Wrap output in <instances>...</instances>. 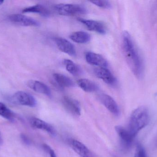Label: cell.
Wrapping results in <instances>:
<instances>
[{
  "mask_svg": "<svg viewBox=\"0 0 157 157\" xmlns=\"http://www.w3.org/2000/svg\"><path fill=\"white\" fill-rule=\"evenodd\" d=\"M122 45L124 55L131 71L137 78H142L144 74L143 61L128 31L122 33Z\"/></svg>",
  "mask_w": 157,
  "mask_h": 157,
  "instance_id": "cell-1",
  "label": "cell"
},
{
  "mask_svg": "<svg viewBox=\"0 0 157 157\" xmlns=\"http://www.w3.org/2000/svg\"><path fill=\"white\" fill-rule=\"evenodd\" d=\"M150 121V115L148 108L141 106L132 112L129 120L128 130L136 136L138 132L147 126Z\"/></svg>",
  "mask_w": 157,
  "mask_h": 157,
  "instance_id": "cell-2",
  "label": "cell"
},
{
  "mask_svg": "<svg viewBox=\"0 0 157 157\" xmlns=\"http://www.w3.org/2000/svg\"><path fill=\"white\" fill-rule=\"evenodd\" d=\"M54 8L59 14L63 16L84 14L87 12L85 6L74 4H59L55 5Z\"/></svg>",
  "mask_w": 157,
  "mask_h": 157,
  "instance_id": "cell-3",
  "label": "cell"
},
{
  "mask_svg": "<svg viewBox=\"0 0 157 157\" xmlns=\"http://www.w3.org/2000/svg\"><path fill=\"white\" fill-rule=\"evenodd\" d=\"M12 100L15 103L18 105L31 108H34L36 106V99L32 95L24 91H18L15 93L12 96Z\"/></svg>",
  "mask_w": 157,
  "mask_h": 157,
  "instance_id": "cell-4",
  "label": "cell"
},
{
  "mask_svg": "<svg viewBox=\"0 0 157 157\" xmlns=\"http://www.w3.org/2000/svg\"><path fill=\"white\" fill-rule=\"evenodd\" d=\"M8 19L16 25L23 26H39L40 25L38 21L32 18L19 14L10 15Z\"/></svg>",
  "mask_w": 157,
  "mask_h": 157,
  "instance_id": "cell-5",
  "label": "cell"
},
{
  "mask_svg": "<svg viewBox=\"0 0 157 157\" xmlns=\"http://www.w3.org/2000/svg\"><path fill=\"white\" fill-rule=\"evenodd\" d=\"M99 100L101 104L115 116H118L120 114V110L118 104L114 99L109 95L101 94L98 96Z\"/></svg>",
  "mask_w": 157,
  "mask_h": 157,
  "instance_id": "cell-6",
  "label": "cell"
},
{
  "mask_svg": "<svg viewBox=\"0 0 157 157\" xmlns=\"http://www.w3.org/2000/svg\"><path fill=\"white\" fill-rule=\"evenodd\" d=\"M115 130L121 139L123 144L126 147H131L136 136L134 135L128 129L121 125L115 127Z\"/></svg>",
  "mask_w": 157,
  "mask_h": 157,
  "instance_id": "cell-7",
  "label": "cell"
},
{
  "mask_svg": "<svg viewBox=\"0 0 157 157\" xmlns=\"http://www.w3.org/2000/svg\"><path fill=\"white\" fill-rule=\"evenodd\" d=\"M78 20L90 31H94L101 35H104L107 32L106 26L102 22L82 18H79Z\"/></svg>",
  "mask_w": 157,
  "mask_h": 157,
  "instance_id": "cell-8",
  "label": "cell"
},
{
  "mask_svg": "<svg viewBox=\"0 0 157 157\" xmlns=\"http://www.w3.org/2000/svg\"><path fill=\"white\" fill-rule=\"evenodd\" d=\"M94 73L98 78L101 79L106 84L114 85L117 80L110 71L105 67H98L94 70Z\"/></svg>",
  "mask_w": 157,
  "mask_h": 157,
  "instance_id": "cell-9",
  "label": "cell"
},
{
  "mask_svg": "<svg viewBox=\"0 0 157 157\" xmlns=\"http://www.w3.org/2000/svg\"><path fill=\"white\" fill-rule=\"evenodd\" d=\"M54 40L57 47L60 50L70 56H76L75 47L71 42L66 39L62 37L55 38Z\"/></svg>",
  "mask_w": 157,
  "mask_h": 157,
  "instance_id": "cell-10",
  "label": "cell"
},
{
  "mask_svg": "<svg viewBox=\"0 0 157 157\" xmlns=\"http://www.w3.org/2000/svg\"><path fill=\"white\" fill-rule=\"evenodd\" d=\"M85 58L87 62L91 65L105 68H107L108 66L107 61L103 56L98 53L88 52L85 54Z\"/></svg>",
  "mask_w": 157,
  "mask_h": 157,
  "instance_id": "cell-11",
  "label": "cell"
},
{
  "mask_svg": "<svg viewBox=\"0 0 157 157\" xmlns=\"http://www.w3.org/2000/svg\"><path fill=\"white\" fill-rule=\"evenodd\" d=\"M62 103L64 108L75 116H79L81 114L80 105L77 100L68 96L63 97Z\"/></svg>",
  "mask_w": 157,
  "mask_h": 157,
  "instance_id": "cell-12",
  "label": "cell"
},
{
  "mask_svg": "<svg viewBox=\"0 0 157 157\" xmlns=\"http://www.w3.org/2000/svg\"><path fill=\"white\" fill-rule=\"evenodd\" d=\"M30 124L33 128L47 132L52 135H55L56 131L54 127L46 122L36 118H32L30 120Z\"/></svg>",
  "mask_w": 157,
  "mask_h": 157,
  "instance_id": "cell-13",
  "label": "cell"
},
{
  "mask_svg": "<svg viewBox=\"0 0 157 157\" xmlns=\"http://www.w3.org/2000/svg\"><path fill=\"white\" fill-rule=\"evenodd\" d=\"M27 86L35 92L43 94L48 96H51V91L49 88L42 82L36 80H29L28 82Z\"/></svg>",
  "mask_w": 157,
  "mask_h": 157,
  "instance_id": "cell-14",
  "label": "cell"
},
{
  "mask_svg": "<svg viewBox=\"0 0 157 157\" xmlns=\"http://www.w3.org/2000/svg\"><path fill=\"white\" fill-rule=\"evenodd\" d=\"M74 150L81 157H92L88 148L84 144L77 140L73 139L70 142Z\"/></svg>",
  "mask_w": 157,
  "mask_h": 157,
  "instance_id": "cell-15",
  "label": "cell"
},
{
  "mask_svg": "<svg viewBox=\"0 0 157 157\" xmlns=\"http://www.w3.org/2000/svg\"><path fill=\"white\" fill-rule=\"evenodd\" d=\"M24 13H36L45 17L49 16L51 12L48 7L41 4H37L26 7L23 9Z\"/></svg>",
  "mask_w": 157,
  "mask_h": 157,
  "instance_id": "cell-16",
  "label": "cell"
},
{
  "mask_svg": "<svg viewBox=\"0 0 157 157\" xmlns=\"http://www.w3.org/2000/svg\"><path fill=\"white\" fill-rule=\"evenodd\" d=\"M53 77L55 82L60 87L71 88L75 86L71 78L62 74L55 73L53 74Z\"/></svg>",
  "mask_w": 157,
  "mask_h": 157,
  "instance_id": "cell-17",
  "label": "cell"
},
{
  "mask_svg": "<svg viewBox=\"0 0 157 157\" xmlns=\"http://www.w3.org/2000/svg\"><path fill=\"white\" fill-rule=\"evenodd\" d=\"M78 86L86 92L91 93L98 91L99 87L95 82L86 78H81L77 81Z\"/></svg>",
  "mask_w": 157,
  "mask_h": 157,
  "instance_id": "cell-18",
  "label": "cell"
},
{
  "mask_svg": "<svg viewBox=\"0 0 157 157\" xmlns=\"http://www.w3.org/2000/svg\"><path fill=\"white\" fill-rule=\"evenodd\" d=\"M71 40L79 44L87 43L90 41V36L87 32L83 31H75L70 36Z\"/></svg>",
  "mask_w": 157,
  "mask_h": 157,
  "instance_id": "cell-19",
  "label": "cell"
},
{
  "mask_svg": "<svg viewBox=\"0 0 157 157\" xmlns=\"http://www.w3.org/2000/svg\"><path fill=\"white\" fill-rule=\"evenodd\" d=\"M63 64L65 66L66 70L73 76H77L80 73V69L78 65L73 61L69 59H65Z\"/></svg>",
  "mask_w": 157,
  "mask_h": 157,
  "instance_id": "cell-20",
  "label": "cell"
},
{
  "mask_svg": "<svg viewBox=\"0 0 157 157\" xmlns=\"http://www.w3.org/2000/svg\"><path fill=\"white\" fill-rule=\"evenodd\" d=\"M0 116L6 120L13 122L14 120V113L4 103L0 102Z\"/></svg>",
  "mask_w": 157,
  "mask_h": 157,
  "instance_id": "cell-21",
  "label": "cell"
},
{
  "mask_svg": "<svg viewBox=\"0 0 157 157\" xmlns=\"http://www.w3.org/2000/svg\"><path fill=\"white\" fill-rule=\"evenodd\" d=\"M134 157H148L144 147L139 143L136 144V149Z\"/></svg>",
  "mask_w": 157,
  "mask_h": 157,
  "instance_id": "cell-22",
  "label": "cell"
},
{
  "mask_svg": "<svg viewBox=\"0 0 157 157\" xmlns=\"http://www.w3.org/2000/svg\"><path fill=\"white\" fill-rule=\"evenodd\" d=\"M90 2L98 7L104 9H110L112 7L110 2L108 1H91Z\"/></svg>",
  "mask_w": 157,
  "mask_h": 157,
  "instance_id": "cell-23",
  "label": "cell"
},
{
  "mask_svg": "<svg viewBox=\"0 0 157 157\" xmlns=\"http://www.w3.org/2000/svg\"><path fill=\"white\" fill-rule=\"evenodd\" d=\"M43 148L47 153H48L50 157H57L53 149L48 145L44 144L43 145Z\"/></svg>",
  "mask_w": 157,
  "mask_h": 157,
  "instance_id": "cell-24",
  "label": "cell"
},
{
  "mask_svg": "<svg viewBox=\"0 0 157 157\" xmlns=\"http://www.w3.org/2000/svg\"><path fill=\"white\" fill-rule=\"evenodd\" d=\"M20 138H21V140L23 141V143L25 144L26 145H29L31 144L30 140L25 134H22L20 135Z\"/></svg>",
  "mask_w": 157,
  "mask_h": 157,
  "instance_id": "cell-25",
  "label": "cell"
},
{
  "mask_svg": "<svg viewBox=\"0 0 157 157\" xmlns=\"http://www.w3.org/2000/svg\"><path fill=\"white\" fill-rule=\"evenodd\" d=\"M3 143V140L2 139V136H1V133H0V145L2 144Z\"/></svg>",
  "mask_w": 157,
  "mask_h": 157,
  "instance_id": "cell-26",
  "label": "cell"
},
{
  "mask_svg": "<svg viewBox=\"0 0 157 157\" xmlns=\"http://www.w3.org/2000/svg\"><path fill=\"white\" fill-rule=\"evenodd\" d=\"M4 2V1H2V0H0V5H2L3 3Z\"/></svg>",
  "mask_w": 157,
  "mask_h": 157,
  "instance_id": "cell-27",
  "label": "cell"
}]
</instances>
